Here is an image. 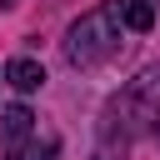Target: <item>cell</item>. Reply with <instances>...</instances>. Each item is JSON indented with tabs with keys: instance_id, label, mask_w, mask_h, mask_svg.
Segmentation results:
<instances>
[{
	"instance_id": "cell-1",
	"label": "cell",
	"mask_w": 160,
	"mask_h": 160,
	"mask_svg": "<svg viewBox=\"0 0 160 160\" xmlns=\"http://www.w3.org/2000/svg\"><path fill=\"white\" fill-rule=\"evenodd\" d=\"M115 45H120V0L80 15V20L70 25V35H65V55H70V65H80V70L110 60Z\"/></svg>"
},
{
	"instance_id": "cell-2",
	"label": "cell",
	"mask_w": 160,
	"mask_h": 160,
	"mask_svg": "<svg viewBox=\"0 0 160 160\" xmlns=\"http://www.w3.org/2000/svg\"><path fill=\"white\" fill-rule=\"evenodd\" d=\"M5 85H15L20 95H30V90H40V85H45V70H40L30 55H15V60L5 65Z\"/></svg>"
},
{
	"instance_id": "cell-3",
	"label": "cell",
	"mask_w": 160,
	"mask_h": 160,
	"mask_svg": "<svg viewBox=\"0 0 160 160\" xmlns=\"http://www.w3.org/2000/svg\"><path fill=\"white\" fill-rule=\"evenodd\" d=\"M120 20L130 30H150L155 25V0H120Z\"/></svg>"
},
{
	"instance_id": "cell-4",
	"label": "cell",
	"mask_w": 160,
	"mask_h": 160,
	"mask_svg": "<svg viewBox=\"0 0 160 160\" xmlns=\"http://www.w3.org/2000/svg\"><path fill=\"white\" fill-rule=\"evenodd\" d=\"M30 120H35V115H30L25 105H10V110L0 115V130H5V140H25V135H30Z\"/></svg>"
},
{
	"instance_id": "cell-5",
	"label": "cell",
	"mask_w": 160,
	"mask_h": 160,
	"mask_svg": "<svg viewBox=\"0 0 160 160\" xmlns=\"http://www.w3.org/2000/svg\"><path fill=\"white\" fill-rule=\"evenodd\" d=\"M155 140H160V120H155Z\"/></svg>"
}]
</instances>
